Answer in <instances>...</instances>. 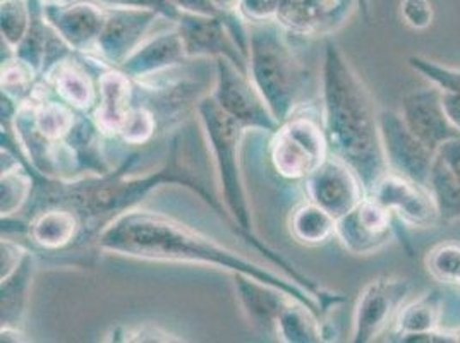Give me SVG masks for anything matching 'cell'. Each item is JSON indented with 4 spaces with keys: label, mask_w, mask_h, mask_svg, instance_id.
<instances>
[{
    "label": "cell",
    "mask_w": 460,
    "mask_h": 343,
    "mask_svg": "<svg viewBox=\"0 0 460 343\" xmlns=\"http://www.w3.org/2000/svg\"><path fill=\"white\" fill-rule=\"evenodd\" d=\"M201 137L192 129L179 131L172 137L169 158L156 171L109 172L90 175L77 180H56L54 191L49 192L47 207H66L81 220L79 242H84L93 232L103 229L115 216L136 208L150 192L162 184H177L196 192L220 216H229L222 196L217 192L215 179L208 167V153Z\"/></svg>",
    "instance_id": "obj_1"
},
{
    "label": "cell",
    "mask_w": 460,
    "mask_h": 343,
    "mask_svg": "<svg viewBox=\"0 0 460 343\" xmlns=\"http://www.w3.org/2000/svg\"><path fill=\"white\" fill-rule=\"evenodd\" d=\"M98 248L136 259L191 263L226 269L232 275L243 273L263 284L286 290L313 307L318 314L322 312L318 297L294 278L270 271L246 256L218 244L199 230L188 227L164 213L139 208L120 213L100 230Z\"/></svg>",
    "instance_id": "obj_2"
},
{
    "label": "cell",
    "mask_w": 460,
    "mask_h": 343,
    "mask_svg": "<svg viewBox=\"0 0 460 343\" xmlns=\"http://www.w3.org/2000/svg\"><path fill=\"white\" fill-rule=\"evenodd\" d=\"M323 131L330 154L356 172L371 194L388 172L378 112L341 47L328 40L322 69Z\"/></svg>",
    "instance_id": "obj_3"
},
{
    "label": "cell",
    "mask_w": 460,
    "mask_h": 343,
    "mask_svg": "<svg viewBox=\"0 0 460 343\" xmlns=\"http://www.w3.org/2000/svg\"><path fill=\"white\" fill-rule=\"evenodd\" d=\"M198 115H199V124L203 128L211 160L215 165V175L220 184V191H222L220 196L226 208L229 211L232 224L239 225V229L248 235L252 246L260 249L273 265L286 269L297 284L306 286L307 290H311L316 297H320L322 288L309 282L305 275H301L297 269L290 267L284 258H280L275 251L261 244L252 235L250 201H248V194H246L241 165H239L241 141H243V134L248 129L243 124H239L235 119H232L229 114H226L211 95L205 96L198 101Z\"/></svg>",
    "instance_id": "obj_4"
},
{
    "label": "cell",
    "mask_w": 460,
    "mask_h": 343,
    "mask_svg": "<svg viewBox=\"0 0 460 343\" xmlns=\"http://www.w3.org/2000/svg\"><path fill=\"white\" fill-rule=\"evenodd\" d=\"M275 22L251 26L248 69L252 84L282 124L306 95L307 73L284 37V28Z\"/></svg>",
    "instance_id": "obj_5"
},
{
    "label": "cell",
    "mask_w": 460,
    "mask_h": 343,
    "mask_svg": "<svg viewBox=\"0 0 460 343\" xmlns=\"http://www.w3.org/2000/svg\"><path fill=\"white\" fill-rule=\"evenodd\" d=\"M235 13L222 16H194L181 13L175 22L188 58H229L243 73L250 75V30Z\"/></svg>",
    "instance_id": "obj_6"
},
{
    "label": "cell",
    "mask_w": 460,
    "mask_h": 343,
    "mask_svg": "<svg viewBox=\"0 0 460 343\" xmlns=\"http://www.w3.org/2000/svg\"><path fill=\"white\" fill-rule=\"evenodd\" d=\"M271 163L288 180H305L330 156L323 128L311 117H290L275 131Z\"/></svg>",
    "instance_id": "obj_7"
},
{
    "label": "cell",
    "mask_w": 460,
    "mask_h": 343,
    "mask_svg": "<svg viewBox=\"0 0 460 343\" xmlns=\"http://www.w3.org/2000/svg\"><path fill=\"white\" fill-rule=\"evenodd\" d=\"M215 62L217 83L211 96L220 109L246 129L275 133L280 128V122L271 114L267 101L252 84L250 75L243 73L229 58L220 57Z\"/></svg>",
    "instance_id": "obj_8"
},
{
    "label": "cell",
    "mask_w": 460,
    "mask_h": 343,
    "mask_svg": "<svg viewBox=\"0 0 460 343\" xmlns=\"http://www.w3.org/2000/svg\"><path fill=\"white\" fill-rule=\"evenodd\" d=\"M409 290L411 286L407 280L394 277H378L366 284L354 309L352 342L376 340L388 324L394 323Z\"/></svg>",
    "instance_id": "obj_9"
},
{
    "label": "cell",
    "mask_w": 460,
    "mask_h": 343,
    "mask_svg": "<svg viewBox=\"0 0 460 343\" xmlns=\"http://www.w3.org/2000/svg\"><path fill=\"white\" fill-rule=\"evenodd\" d=\"M378 122L388 171L428 188L435 150L411 133L401 112L380 110Z\"/></svg>",
    "instance_id": "obj_10"
},
{
    "label": "cell",
    "mask_w": 460,
    "mask_h": 343,
    "mask_svg": "<svg viewBox=\"0 0 460 343\" xmlns=\"http://www.w3.org/2000/svg\"><path fill=\"white\" fill-rule=\"evenodd\" d=\"M305 182L307 199L330 213L335 220L356 210L367 194L359 175L333 154L305 179Z\"/></svg>",
    "instance_id": "obj_11"
},
{
    "label": "cell",
    "mask_w": 460,
    "mask_h": 343,
    "mask_svg": "<svg viewBox=\"0 0 460 343\" xmlns=\"http://www.w3.org/2000/svg\"><path fill=\"white\" fill-rule=\"evenodd\" d=\"M160 18L164 16L150 9L107 7V20L96 41L98 56L103 62L120 67L126 58L148 39L150 30Z\"/></svg>",
    "instance_id": "obj_12"
},
{
    "label": "cell",
    "mask_w": 460,
    "mask_h": 343,
    "mask_svg": "<svg viewBox=\"0 0 460 343\" xmlns=\"http://www.w3.org/2000/svg\"><path fill=\"white\" fill-rule=\"evenodd\" d=\"M371 196H375L407 227L431 229L441 224L440 213L429 189L394 172L385 173Z\"/></svg>",
    "instance_id": "obj_13"
},
{
    "label": "cell",
    "mask_w": 460,
    "mask_h": 343,
    "mask_svg": "<svg viewBox=\"0 0 460 343\" xmlns=\"http://www.w3.org/2000/svg\"><path fill=\"white\" fill-rule=\"evenodd\" d=\"M45 16L73 50H95L107 20V7L95 2L45 0Z\"/></svg>",
    "instance_id": "obj_14"
},
{
    "label": "cell",
    "mask_w": 460,
    "mask_h": 343,
    "mask_svg": "<svg viewBox=\"0 0 460 343\" xmlns=\"http://www.w3.org/2000/svg\"><path fill=\"white\" fill-rule=\"evenodd\" d=\"M358 0H280L277 22L294 35L320 37L339 30Z\"/></svg>",
    "instance_id": "obj_15"
},
{
    "label": "cell",
    "mask_w": 460,
    "mask_h": 343,
    "mask_svg": "<svg viewBox=\"0 0 460 343\" xmlns=\"http://www.w3.org/2000/svg\"><path fill=\"white\" fill-rule=\"evenodd\" d=\"M401 115L411 133L431 150H437L445 141L460 136L445 114L441 90L435 84L407 92L402 96Z\"/></svg>",
    "instance_id": "obj_16"
},
{
    "label": "cell",
    "mask_w": 460,
    "mask_h": 343,
    "mask_svg": "<svg viewBox=\"0 0 460 343\" xmlns=\"http://www.w3.org/2000/svg\"><path fill=\"white\" fill-rule=\"evenodd\" d=\"M428 189L437 203L441 224L460 220V136L435 150Z\"/></svg>",
    "instance_id": "obj_17"
},
{
    "label": "cell",
    "mask_w": 460,
    "mask_h": 343,
    "mask_svg": "<svg viewBox=\"0 0 460 343\" xmlns=\"http://www.w3.org/2000/svg\"><path fill=\"white\" fill-rule=\"evenodd\" d=\"M98 105L95 120L100 133L103 136H119L124 126V120L133 109V77L126 75L122 69L114 67L102 73L98 81Z\"/></svg>",
    "instance_id": "obj_18"
},
{
    "label": "cell",
    "mask_w": 460,
    "mask_h": 343,
    "mask_svg": "<svg viewBox=\"0 0 460 343\" xmlns=\"http://www.w3.org/2000/svg\"><path fill=\"white\" fill-rule=\"evenodd\" d=\"M234 286L250 323L263 333H275L279 316L294 295L243 273L234 275Z\"/></svg>",
    "instance_id": "obj_19"
},
{
    "label": "cell",
    "mask_w": 460,
    "mask_h": 343,
    "mask_svg": "<svg viewBox=\"0 0 460 343\" xmlns=\"http://www.w3.org/2000/svg\"><path fill=\"white\" fill-rule=\"evenodd\" d=\"M188 58L177 26L145 40L119 67L133 79L158 76Z\"/></svg>",
    "instance_id": "obj_20"
},
{
    "label": "cell",
    "mask_w": 460,
    "mask_h": 343,
    "mask_svg": "<svg viewBox=\"0 0 460 343\" xmlns=\"http://www.w3.org/2000/svg\"><path fill=\"white\" fill-rule=\"evenodd\" d=\"M81 220L66 207H49L37 213L30 224V237L41 248L64 249L79 239Z\"/></svg>",
    "instance_id": "obj_21"
},
{
    "label": "cell",
    "mask_w": 460,
    "mask_h": 343,
    "mask_svg": "<svg viewBox=\"0 0 460 343\" xmlns=\"http://www.w3.org/2000/svg\"><path fill=\"white\" fill-rule=\"evenodd\" d=\"M47 79L58 98L79 112H86L98 103V86H95L92 76L67 58L58 62L47 75Z\"/></svg>",
    "instance_id": "obj_22"
},
{
    "label": "cell",
    "mask_w": 460,
    "mask_h": 343,
    "mask_svg": "<svg viewBox=\"0 0 460 343\" xmlns=\"http://www.w3.org/2000/svg\"><path fill=\"white\" fill-rule=\"evenodd\" d=\"M275 335L286 343L323 342V323L313 307L294 297L282 309Z\"/></svg>",
    "instance_id": "obj_23"
},
{
    "label": "cell",
    "mask_w": 460,
    "mask_h": 343,
    "mask_svg": "<svg viewBox=\"0 0 460 343\" xmlns=\"http://www.w3.org/2000/svg\"><path fill=\"white\" fill-rule=\"evenodd\" d=\"M441 314H443V301L437 290L424 294L420 299L403 304L394 320V333L395 337L424 333L440 330Z\"/></svg>",
    "instance_id": "obj_24"
},
{
    "label": "cell",
    "mask_w": 460,
    "mask_h": 343,
    "mask_svg": "<svg viewBox=\"0 0 460 343\" xmlns=\"http://www.w3.org/2000/svg\"><path fill=\"white\" fill-rule=\"evenodd\" d=\"M35 273V259L28 254L11 277L2 282V326H18L24 314Z\"/></svg>",
    "instance_id": "obj_25"
},
{
    "label": "cell",
    "mask_w": 460,
    "mask_h": 343,
    "mask_svg": "<svg viewBox=\"0 0 460 343\" xmlns=\"http://www.w3.org/2000/svg\"><path fill=\"white\" fill-rule=\"evenodd\" d=\"M335 225L337 220L311 201L294 211L288 220L290 235L297 242L307 246H318L326 242L332 235H335Z\"/></svg>",
    "instance_id": "obj_26"
},
{
    "label": "cell",
    "mask_w": 460,
    "mask_h": 343,
    "mask_svg": "<svg viewBox=\"0 0 460 343\" xmlns=\"http://www.w3.org/2000/svg\"><path fill=\"white\" fill-rule=\"evenodd\" d=\"M335 235L339 237L342 246L356 256L375 254V252L382 251L392 241V237H380V235L367 232L359 224L354 210L350 211L349 215H345L344 218L337 220Z\"/></svg>",
    "instance_id": "obj_27"
},
{
    "label": "cell",
    "mask_w": 460,
    "mask_h": 343,
    "mask_svg": "<svg viewBox=\"0 0 460 343\" xmlns=\"http://www.w3.org/2000/svg\"><path fill=\"white\" fill-rule=\"evenodd\" d=\"M33 189L31 175L22 167L13 171L2 172L0 182V211L2 218H11L20 213L21 208L28 203Z\"/></svg>",
    "instance_id": "obj_28"
},
{
    "label": "cell",
    "mask_w": 460,
    "mask_h": 343,
    "mask_svg": "<svg viewBox=\"0 0 460 343\" xmlns=\"http://www.w3.org/2000/svg\"><path fill=\"white\" fill-rule=\"evenodd\" d=\"M2 40L11 50H18L31 24L30 0H2L0 4Z\"/></svg>",
    "instance_id": "obj_29"
},
{
    "label": "cell",
    "mask_w": 460,
    "mask_h": 343,
    "mask_svg": "<svg viewBox=\"0 0 460 343\" xmlns=\"http://www.w3.org/2000/svg\"><path fill=\"white\" fill-rule=\"evenodd\" d=\"M428 273L445 286H459L460 244L454 241L441 242L431 249L426 256Z\"/></svg>",
    "instance_id": "obj_30"
},
{
    "label": "cell",
    "mask_w": 460,
    "mask_h": 343,
    "mask_svg": "<svg viewBox=\"0 0 460 343\" xmlns=\"http://www.w3.org/2000/svg\"><path fill=\"white\" fill-rule=\"evenodd\" d=\"M33 76H37V73L21 58L2 62V93L21 105L31 95Z\"/></svg>",
    "instance_id": "obj_31"
},
{
    "label": "cell",
    "mask_w": 460,
    "mask_h": 343,
    "mask_svg": "<svg viewBox=\"0 0 460 343\" xmlns=\"http://www.w3.org/2000/svg\"><path fill=\"white\" fill-rule=\"evenodd\" d=\"M156 126H158V120L150 107L133 105L119 136L126 145H131V146L146 145L148 141H152V137L156 133Z\"/></svg>",
    "instance_id": "obj_32"
},
{
    "label": "cell",
    "mask_w": 460,
    "mask_h": 343,
    "mask_svg": "<svg viewBox=\"0 0 460 343\" xmlns=\"http://www.w3.org/2000/svg\"><path fill=\"white\" fill-rule=\"evenodd\" d=\"M407 62L414 71H418L420 75L426 77L431 84L438 86L441 92L460 93V69L443 66L421 56H411L407 58Z\"/></svg>",
    "instance_id": "obj_33"
},
{
    "label": "cell",
    "mask_w": 460,
    "mask_h": 343,
    "mask_svg": "<svg viewBox=\"0 0 460 343\" xmlns=\"http://www.w3.org/2000/svg\"><path fill=\"white\" fill-rule=\"evenodd\" d=\"M105 342H181V339H175V335L162 330L160 326L155 324H143V326H133V328H124V326H115L109 333Z\"/></svg>",
    "instance_id": "obj_34"
},
{
    "label": "cell",
    "mask_w": 460,
    "mask_h": 343,
    "mask_svg": "<svg viewBox=\"0 0 460 343\" xmlns=\"http://www.w3.org/2000/svg\"><path fill=\"white\" fill-rule=\"evenodd\" d=\"M401 18L409 28L421 31L433 22V5L429 0H401Z\"/></svg>",
    "instance_id": "obj_35"
},
{
    "label": "cell",
    "mask_w": 460,
    "mask_h": 343,
    "mask_svg": "<svg viewBox=\"0 0 460 343\" xmlns=\"http://www.w3.org/2000/svg\"><path fill=\"white\" fill-rule=\"evenodd\" d=\"M280 0H243L239 5V16L252 24L273 22L279 18Z\"/></svg>",
    "instance_id": "obj_36"
},
{
    "label": "cell",
    "mask_w": 460,
    "mask_h": 343,
    "mask_svg": "<svg viewBox=\"0 0 460 343\" xmlns=\"http://www.w3.org/2000/svg\"><path fill=\"white\" fill-rule=\"evenodd\" d=\"M105 7H133V9H150L156 11L164 20L177 22L181 13L173 5L172 0H96Z\"/></svg>",
    "instance_id": "obj_37"
},
{
    "label": "cell",
    "mask_w": 460,
    "mask_h": 343,
    "mask_svg": "<svg viewBox=\"0 0 460 343\" xmlns=\"http://www.w3.org/2000/svg\"><path fill=\"white\" fill-rule=\"evenodd\" d=\"M2 256H0V280L11 277L22 265L24 258L30 254L26 249L11 239H2Z\"/></svg>",
    "instance_id": "obj_38"
},
{
    "label": "cell",
    "mask_w": 460,
    "mask_h": 343,
    "mask_svg": "<svg viewBox=\"0 0 460 343\" xmlns=\"http://www.w3.org/2000/svg\"><path fill=\"white\" fill-rule=\"evenodd\" d=\"M179 13L194 16H222L213 0H172Z\"/></svg>",
    "instance_id": "obj_39"
},
{
    "label": "cell",
    "mask_w": 460,
    "mask_h": 343,
    "mask_svg": "<svg viewBox=\"0 0 460 343\" xmlns=\"http://www.w3.org/2000/svg\"><path fill=\"white\" fill-rule=\"evenodd\" d=\"M441 103L448 120L460 133V93L456 92H441Z\"/></svg>",
    "instance_id": "obj_40"
},
{
    "label": "cell",
    "mask_w": 460,
    "mask_h": 343,
    "mask_svg": "<svg viewBox=\"0 0 460 343\" xmlns=\"http://www.w3.org/2000/svg\"><path fill=\"white\" fill-rule=\"evenodd\" d=\"M2 342H24V335L18 326H2Z\"/></svg>",
    "instance_id": "obj_41"
},
{
    "label": "cell",
    "mask_w": 460,
    "mask_h": 343,
    "mask_svg": "<svg viewBox=\"0 0 460 343\" xmlns=\"http://www.w3.org/2000/svg\"><path fill=\"white\" fill-rule=\"evenodd\" d=\"M243 0H213L215 7L222 13V14H229V13H237L239 5Z\"/></svg>",
    "instance_id": "obj_42"
},
{
    "label": "cell",
    "mask_w": 460,
    "mask_h": 343,
    "mask_svg": "<svg viewBox=\"0 0 460 343\" xmlns=\"http://www.w3.org/2000/svg\"><path fill=\"white\" fill-rule=\"evenodd\" d=\"M358 7L365 14V18H369V0H358Z\"/></svg>",
    "instance_id": "obj_43"
},
{
    "label": "cell",
    "mask_w": 460,
    "mask_h": 343,
    "mask_svg": "<svg viewBox=\"0 0 460 343\" xmlns=\"http://www.w3.org/2000/svg\"><path fill=\"white\" fill-rule=\"evenodd\" d=\"M452 333H454L456 340H457V342H460V326L459 328H457V330H452Z\"/></svg>",
    "instance_id": "obj_44"
},
{
    "label": "cell",
    "mask_w": 460,
    "mask_h": 343,
    "mask_svg": "<svg viewBox=\"0 0 460 343\" xmlns=\"http://www.w3.org/2000/svg\"><path fill=\"white\" fill-rule=\"evenodd\" d=\"M459 286H460V282H459Z\"/></svg>",
    "instance_id": "obj_45"
}]
</instances>
